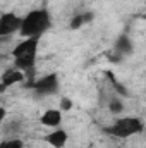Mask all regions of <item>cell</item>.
Returning <instances> with one entry per match:
<instances>
[{"label":"cell","instance_id":"obj_9","mask_svg":"<svg viewBox=\"0 0 146 148\" xmlns=\"http://www.w3.org/2000/svg\"><path fill=\"white\" fill-rule=\"evenodd\" d=\"M112 50H115V52H117L119 55H122V57H127V55L132 53V50H134V43H132V40L129 38V35L122 33L120 36L115 40Z\"/></svg>","mask_w":146,"mask_h":148},{"label":"cell","instance_id":"obj_10","mask_svg":"<svg viewBox=\"0 0 146 148\" xmlns=\"http://www.w3.org/2000/svg\"><path fill=\"white\" fill-rule=\"evenodd\" d=\"M93 19H95V12H91V10H83V12L76 14L72 19L69 21V28H71V29H81L83 26L93 23Z\"/></svg>","mask_w":146,"mask_h":148},{"label":"cell","instance_id":"obj_12","mask_svg":"<svg viewBox=\"0 0 146 148\" xmlns=\"http://www.w3.org/2000/svg\"><path fill=\"white\" fill-rule=\"evenodd\" d=\"M108 110H110V114H113V115H120V114L124 112V102H122L120 98H117V97L110 98L108 100Z\"/></svg>","mask_w":146,"mask_h":148},{"label":"cell","instance_id":"obj_14","mask_svg":"<svg viewBox=\"0 0 146 148\" xmlns=\"http://www.w3.org/2000/svg\"><path fill=\"white\" fill-rule=\"evenodd\" d=\"M72 109V100L71 98H62L60 100V110L62 112H67Z\"/></svg>","mask_w":146,"mask_h":148},{"label":"cell","instance_id":"obj_17","mask_svg":"<svg viewBox=\"0 0 146 148\" xmlns=\"http://www.w3.org/2000/svg\"><path fill=\"white\" fill-rule=\"evenodd\" d=\"M113 148H119V147H113Z\"/></svg>","mask_w":146,"mask_h":148},{"label":"cell","instance_id":"obj_4","mask_svg":"<svg viewBox=\"0 0 146 148\" xmlns=\"http://www.w3.org/2000/svg\"><path fill=\"white\" fill-rule=\"evenodd\" d=\"M31 90L40 98L57 95L59 90H60V77H59L57 73H50L41 76V77H36V81L31 84Z\"/></svg>","mask_w":146,"mask_h":148},{"label":"cell","instance_id":"obj_8","mask_svg":"<svg viewBox=\"0 0 146 148\" xmlns=\"http://www.w3.org/2000/svg\"><path fill=\"white\" fill-rule=\"evenodd\" d=\"M62 114H64V112L60 110V109H48V110L43 112V115L40 117V122H41L45 127L57 129V127H60V124H62Z\"/></svg>","mask_w":146,"mask_h":148},{"label":"cell","instance_id":"obj_2","mask_svg":"<svg viewBox=\"0 0 146 148\" xmlns=\"http://www.w3.org/2000/svg\"><path fill=\"white\" fill-rule=\"evenodd\" d=\"M50 26H52V16L48 9L45 7L35 9V10H29L23 17L19 35L23 38H41L50 29Z\"/></svg>","mask_w":146,"mask_h":148},{"label":"cell","instance_id":"obj_3","mask_svg":"<svg viewBox=\"0 0 146 148\" xmlns=\"http://www.w3.org/2000/svg\"><path fill=\"white\" fill-rule=\"evenodd\" d=\"M146 124L141 117H131V115H122V117H117L110 126L105 127V133L110 134L112 138H117V140H127L131 136H136V134H141L145 133Z\"/></svg>","mask_w":146,"mask_h":148},{"label":"cell","instance_id":"obj_1","mask_svg":"<svg viewBox=\"0 0 146 148\" xmlns=\"http://www.w3.org/2000/svg\"><path fill=\"white\" fill-rule=\"evenodd\" d=\"M41 38H23L14 48H12V59H14V67L21 69L26 74V77L31 79V84L36 81L35 69H36V55H38V45Z\"/></svg>","mask_w":146,"mask_h":148},{"label":"cell","instance_id":"obj_5","mask_svg":"<svg viewBox=\"0 0 146 148\" xmlns=\"http://www.w3.org/2000/svg\"><path fill=\"white\" fill-rule=\"evenodd\" d=\"M21 24H23V17H19L14 12H3L0 16V36L7 38L14 33H19Z\"/></svg>","mask_w":146,"mask_h":148},{"label":"cell","instance_id":"obj_11","mask_svg":"<svg viewBox=\"0 0 146 148\" xmlns=\"http://www.w3.org/2000/svg\"><path fill=\"white\" fill-rule=\"evenodd\" d=\"M19 131H21V121L14 119L9 122H3V136L5 138H14Z\"/></svg>","mask_w":146,"mask_h":148},{"label":"cell","instance_id":"obj_13","mask_svg":"<svg viewBox=\"0 0 146 148\" xmlns=\"http://www.w3.org/2000/svg\"><path fill=\"white\" fill-rule=\"evenodd\" d=\"M0 148H24V141L19 140L17 136H14V138H3V141L0 143Z\"/></svg>","mask_w":146,"mask_h":148},{"label":"cell","instance_id":"obj_16","mask_svg":"<svg viewBox=\"0 0 146 148\" xmlns=\"http://www.w3.org/2000/svg\"><path fill=\"white\" fill-rule=\"evenodd\" d=\"M141 17H143V19H146V14H145V16H141Z\"/></svg>","mask_w":146,"mask_h":148},{"label":"cell","instance_id":"obj_7","mask_svg":"<svg viewBox=\"0 0 146 148\" xmlns=\"http://www.w3.org/2000/svg\"><path fill=\"white\" fill-rule=\"evenodd\" d=\"M43 141L48 143L52 148H64L69 141V134L65 129L62 127H57V129H52L48 134L43 136Z\"/></svg>","mask_w":146,"mask_h":148},{"label":"cell","instance_id":"obj_6","mask_svg":"<svg viewBox=\"0 0 146 148\" xmlns=\"http://www.w3.org/2000/svg\"><path fill=\"white\" fill-rule=\"evenodd\" d=\"M26 79H28L26 74L23 73L21 69H17V67H10V69H7L5 73L2 74V79H0V90L3 91V90L10 88V86H14V84L24 83Z\"/></svg>","mask_w":146,"mask_h":148},{"label":"cell","instance_id":"obj_15","mask_svg":"<svg viewBox=\"0 0 146 148\" xmlns=\"http://www.w3.org/2000/svg\"><path fill=\"white\" fill-rule=\"evenodd\" d=\"M0 121H5V107H0Z\"/></svg>","mask_w":146,"mask_h":148}]
</instances>
